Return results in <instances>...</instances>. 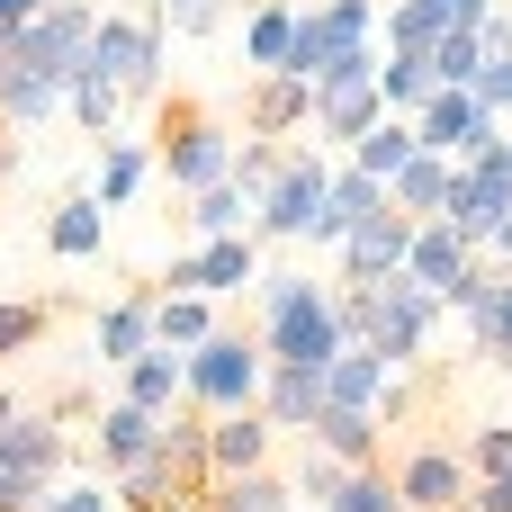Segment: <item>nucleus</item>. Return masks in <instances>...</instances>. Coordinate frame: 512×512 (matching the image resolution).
Wrapping results in <instances>:
<instances>
[{
	"mask_svg": "<svg viewBox=\"0 0 512 512\" xmlns=\"http://www.w3.org/2000/svg\"><path fill=\"white\" fill-rule=\"evenodd\" d=\"M378 117H387L378 108V81H324L315 90V144H360Z\"/></svg>",
	"mask_w": 512,
	"mask_h": 512,
	"instance_id": "a211bd4d",
	"label": "nucleus"
},
{
	"mask_svg": "<svg viewBox=\"0 0 512 512\" xmlns=\"http://www.w3.org/2000/svg\"><path fill=\"white\" fill-rule=\"evenodd\" d=\"M333 468H378V414H351V405H324L315 432H306Z\"/></svg>",
	"mask_w": 512,
	"mask_h": 512,
	"instance_id": "aec40b11",
	"label": "nucleus"
},
{
	"mask_svg": "<svg viewBox=\"0 0 512 512\" xmlns=\"http://www.w3.org/2000/svg\"><path fill=\"white\" fill-rule=\"evenodd\" d=\"M99 234H108V207H99V198H63V207H54V225H45V243H54L63 261H90V252H99Z\"/></svg>",
	"mask_w": 512,
	"mask_h": 512,
	"instance_id": "c756f323",
	"label": "nucleus"
},
{
	"mask_svg": "<svg viewBox=\"0 0 512 512\" xmlns=\"http://www.w3.org/2000/svg\"><path fill=\"white\" fill-rule=\"evenodd\" d=\"M324 512H405V504H396V477H387V468H351L342 495H333Z\"/></svg>",
	"mask_w": 512,
	"mask_h": 512,
	"instance_id": "4c0bfd02",
	"label": "nucleus"
},
{
	"mask_svg": "<svg viewBox=\"0 0 512 512\" xmlns=\"http://www.w3.org/2000/svg\"><path fill=\"white\" fill-rule=\"evenodd\" d=\"M477 54H486V63H512V18H504V9H486V27H477Z\"/></svg>",
	"mask_w": 512,
	"mask_h": 512,
	"instance_id": "37998d69",
	"label": "nucleus"
},
{
	"mask_svg": "<svg viewBox=\"0 0 512 512\" xmlns=\"http://www.w3.org/2000/svg\"><path fill=\"white\" fill-rule=\"evenodd\" d=\"M423 99H432V72H423V63H405V54L378 63V108H387V117H423Z\"/></svg>",
	"mask_w": 512,
	"mask_h": 512,
	"instance_id": "2f4dec72",
	"label": "nucleus"
},
{
	"mask_svg": "<svg viewBox=\"0 0 512 512\" xmlns=\"http://www.w3.org/2000/svg\"><path fill=\"white\" fill-rule=\"evenodd\" d=\"M198 512H297V495H288L279 468H261V477H216Z\"/></svg>",
	"mask_w": 512,
	"mask_h": 512,
	"instance_id": "bb28decb",
	"label": "nucleus"
},
{
	"mask_svg": "<svg viewBox=\"0 0 512 512\" xmlns=\"http://www.w3.org/2000/svg\"><path fill=\"white\" fill-rule=\"evenodd\" d=\"M180 378H189V360L153 342V351L126 369V405H135V414H153V423H171V405H180Z\"/></svg>",
	"mask_w": 512,
	"mask_h": 512,
	"instance_id": "5701e85b",
	"label": "nucleus"
},
{
	"mask_svg": "<svg viewBox=\"0 0 512 512\" xmlns=\"http://www.w3.org/2000/svg\"><path fill=\"white\" fill-rule=\"evenodd\" d=\"M189 216H198V234H207V243H225V234H252V207H243V189H234V180L198 189V207H189Z\"/></svg>",
	"mask_w": 512,
	"mask_h": 512,
	"instance_id": "473e14b6",
	"label": "nucleus"
},
{
	"mask_svg": "<svg viewBox=\"0 0 512 512\" xmlns=\"http://www.w3.org/2000/svg\"><path fill=\"white\" fill-rule=\"evenodd\" d=\"M315 126V90L297 81V72H261L252 90H243V144H279V135H306Z\"/></svg>",
	"mask_w": 512,
	"mask_h": 512,
	"instance_id": "f8f14e48",
	"label": "nucleus"
},
{
	"mask_svg": "<svg viewBox=\"0 0 512 512\" xmlns=\"http://www.w3.org/2000/svg\"><path fill=\"white\" fill-rule=\"evenodd\" d=\"M207 468L216 477H261L270 468V423L261 414H207Z\"/></svg>",
	"mask_w": 512,
	"mask_h": 512,
	"instance_id": "6ab92c4d",
	"label": "nucleus"
},
{
	"mask_svg": "<svg viewBox=\"0 0 512 512\" xmlns=\"http://www.w3.org/2000/svg\"><path fill=\"white\" fill-rule=\"evenodd\" d=\"M342 477H351V468H333V459H324V450H306V468H297V486H288V495H297V504H333V495H342Z\"/></svg>",
	"mask_w": 512,
	"mask_h": 512,
	"instance_id": "ea45409f",
	"label": "nucleus"
},
{
	"mask_svg": "<svg viewBox=\"0 0 512 512\" xmlns=\"http://www.w3.org/2000/svg\"><path fill=\"white\" fill-rule=\"evenodd\" d=\"M486 243H495V261H512V216L495 225V234H486Z\"/></svg>",
	"mask_w": 512,
	"mask_h": 512,
	"instance_id": "de8ad7c7",
	"label": "nucleus"
},
{
	"mask_svg": "<svg viewBox=\"0 0 512 512\" xmlns=\"http://www.w3.org/2000/svg\"><path fill=\"white\" fill-rule=\"evenodd\" d=\"M279 162H288V144H234V189H243V207H261L270 198V180H279Z\"/></svg>",
	"mask_w": 512,
	"mask_h": 512,
	"instance_id": "72a5a7b5",
	"label": "nucleus"
},
{
	"mask_svg": "<svg viewBox=\"0 0 512 512\" xmlns=\"http://www.w3.org/2000/svg\"><path fill=\"white\" fill-rule=\"evenodd\" d=\"M396 504H405V512H468V459L441 450V441L405 450V468H396Z\"/></svg>",
	"mask_w": 512,
	"mask_h": 512,
	"instance_id": "ddd939ff",
	"label": "nucleus"
},
{
	"mask_svg": "<svg viewBox=\"0 0 512 512\" xmlns=\"http://www.w3.org/2000/svg\"><path fill=\"white\" fill-rule=\"evenodd\" d=\"M468 342H477V360H495V369H512V270L477 297V315H468Z\"/></svg>",
	"mask_w": 512,
	"mask_h": 512,
	"instance_id": "c85d7f7f",
	"label": "nucleus"
},
{
	"mask_svg": "<svg viewBox=\"0 0 512 512\" xmlns=\"http://www.w3.org/2000/svg\"><path fill=\"white\" fill-rule=\"evenodd\" d=\"M486 9H495V0H396V9H387V45H396L405 63H423L441 36H477Z\"/></svg>",
	"mask_w": 512,
	"mask_h": 512,
	"instance_id": "9b49d317",
	"label": "nucleus"
},
{
	"mask_svg": "<svg viewBox=\"0 0 512 512\" xmlns=\"http://www.w3.org/2000/svg\"><path fill=\"white\" fill-rule=\"evenodd\" d=\"M0 135H9V126H0ZM0 162H9V144H0Z\"/></svg>",
	"mask_w": 512,
	"mask_h": 512,
	"instance_id": "8fccbe9b",
	"label": "nucleus"
},
{
	"mask_svg": "<svg viewBox=\"0 0 512 512\" xmlns=\"http://www.w3.org/2000/svg\"><path fill=\"white\" fill-rule=\"evenodd\" d=\"M45 9H90V0H45Z\"/></svg>",
	"mask_w": 512,
	"mask_h": 512,
	"instance_id": "09e8293b",
	"label": "nucleus"
},
{
	"mask_svg": "<svg viewBox=\"0 0 512 512\" xmlns=\"http://www.w3.org/2000/svg\"><path fill=\"white\" fill-rule=\"evenodd\" d=\"M63 99H72V117H81L90 135H108V126H117V99H126V90H117V81H99V72H72V90H63Z\"/></svg>",
	"mask_w": 512,
	"mask_h": 512,
	"instance_id": "c9c22d12",
	"label": "nucleus"
},
{
	"mask_svg": "<svg viewBox=\"0 0 512 512\" xmlns=\"http://www.w3.org/2000/svg\"><path fill=\"white\" fill-rule=\"evenodd\" d=\"M36 333H45V306H0V360H9V351H27Z\"/></svg>",
	"mask_w": 512,
	"mask_h": 512,
	"instance_id": "a19ab883",
	"label": "nucleus"
},
{
	"mask_svg": "<svg viewBox=\"0 0 512 512\" xmlns=\"http://www.w3.org/2000/svg\"><path fill=\"white\" fill-rule=\"evenodd\" d=\"M288 36H297V9H288V0H261L252 27H243V54H252L261 72H288Z\"/></svg>",
	"mask_w": 512,
	"mask_h": 512,
	"instance_id": "7c9ffc66",
	"label": "nucleus"
},
{
	"mask_svg": "<svg viewBox=\"0 0 512 512\" xmlns=\"http://www.w3.org/2000/svg\"><path fill=\"white\" fill-rule=\"evenodd\" d=\"M153 441H162V423H153V414H135V405H108V414H99V468H117V477H126V468H144V459H153Z\"/></svg>",
	"mask_w": 512,
	"mask_h": 512,
	"instance_id": "a878e982",
	"label": "nucleus"
},
{
	"mask_svg": "<svg viewBox=\"0 0 512 512\" xmlns=\"http://www.w3.org/2000/svg\"><path fill=\"white\" fill-rule=\"evenodd\" d=\"M477 63H486V54H477V36H441V45L423 54L432 90H468V81H477Z\"/></svg>",
	"mask_w": 512,
	"mask_h": 512,
	"instance_id": "f704fd0d",
	"label": "nucleus"
},
{
	"mask_svg": "<svg viewBox=\"0 0 512 512\" xmlns=\"http://www.w3.org/2000/svg\"><path fill=\"white\" fill-rule=\"evenodd\" d=\"M234 171V126L207 117L198 99H171L162 108V180L171 189H216Z\"/></svg>",
	"mask_w": 512,
	"mask_h": 512,
	"instance_id": "20e7f679",
	"label": "nucleus"
},
{
	"mask_svg": "<svg viewBox=\"0 0 512 512\" xmlns=\"http://www.w3.org/2000/svg\"><path fill=\"white\" fill-rule=\"evenodd\" d=\"M459 459H468V486H495V477H512V423H486V432H477Z\"/></svg>",
	"mask_w": 512,
	"mask_h": 512,
	"instance_id": "58836bf2",
	"label": "nucleus"
},
{
	"mask_svg": "<svg viewBox=\"0 0 512 512\" xmlns=\"http://www.w3.org/2000/svg\"><path fill=\"white\" fill-rule=\"evenodd\" d=\"M261 360L270 369H333L342 360L333 288H315L306 270H270L261 279Z\"/></svg>",
	"mask_w": 512,
	"mask_h": 512,
	"instance_id": "f257e3e1",
	"label": "nucleus"
},
{
	"mask_svg": "<svg viewBox=\"0 0 512 512\" xmlns=\"http://www.w3.org/2000/svg\"><path fill=\"white\" fill-rule=\"evenodd\" d=\"M207 333H216L207 297H162V288H153V342H162V351H180V360H189Z\"/></svg>",
	"mask_w": 512,
	"mask_h": 512,
	"instance_id": "cd10ccee",
	"label": "nucleus"
},
{
	"mask_svg": "<svg viewBox=\"0 0 512 512\" xmlns=\"http://www.w3.org/2000/svg\"><path fill=\"white\" fill-rule=\"evenodd\" d=\"M36 512H117V504H108L99 486H63V495H45Z\"/></svg>",
	"mask_w": 512,
	"mask_h": 512,
	"instance_id": "c03bdc74",
	"label": "nucleus"
},
{
	"mask_svg": "<svg viewBox=\"0 0 512 512\" xmlns=\"http://www.w3.org/2000/svg\"><path fill=\"white\" fill-rule=\"evenodd\" d=\"M270 432H315L324 414V369H261V405H252Z\"/></svg>",
	"mask_w": 512,
	"mask_h": 512,
	"instance_id": "f3484780",
	"label": "nucleus"
},
{
	"mask_svg": "<svg viewBox=\"0 0 512 512\" xmlns=\"http://www.w3.org/2000/svg\"><path fill=\"white\" fill-rule=\"evenodd\" d=\"M468 270H477V243H468L459 225H441V216H432V225H414V252H405V279H423L432 297H450V288H459Z\"/></svg>",
	"mask_w": 512,
	"mask_h": 512,
	"instance_id": "dca6fc26",
	"label": "nucleus"
},
{
	"mask_svg": "<svg viewBox=\"0 0 512 512\" xmlns=\"http://www.w3.org/2000/svg\"><path fill=\"white\" fill-rule=\"evenodd\" d=\"M324 189H333V162H324V144L306 153H288L279 162V180H270V198L252 207V243H306V225H315V207H324Z\"/></svg>",
	"mask_w": 512,
	"mask_h": 512,
	"instance_id": "423d86ee",
	"label": "nucleus"
},
{
	"mask_svg": "<svg viewBox=\"0 0 512 512\" xmlns=\"http://www.w3.org/2000/svg\"><path fill=\"white\" fill-rule=\"evenodd\" d=\"M369 27H378V9H369V0H315V9H297L288 72H297L306 90H324V81H378Z\"/></svg>",
	"mask_w": 512,
	"mask_h": 512,
	"instance_id": "f03ea898",
	"label": "nucleus"
},
{
	"mask_svg": "<svg viewBox=\"0 0 512 512\" xmlns=\"http://www.w3.org/2000/svg\"><path fill=\"white\" fill-rule=\"evenodd\" d=\"M144 171H153V162H144L135 144H108V153H99V207H126V198L144 189Z\"/></svg>",
	"mask_w": 512,
	"mask_h": 512,
	"instance_id": "e433bc0d",
	"label": "nucleus"
},
{
	"mask_svg": "<svg viewBox=\"0 0 512 512\" xmlns=\"http://www.w3.org/2000/svg\"><path fill=\"white\" fill-rule=\"evenodd\" d=\"M144 351H153V288H135V297H117V306L99 315V360L135 369Z\"/></svg>",
	"mask_w": 512,
	"mask_h": 512,
	"instance_id": "4be33fe9",
	"label": "nucleus"
},
{
	"mask_svg": "<svg viewBox=\"0 0 512 512\" xmlns=\"http://www.w3.org/2000/svg\"><path fill=\"white\" fill-rule=\"evenodd\" d=\"M162 18H171L180 36H216V0H162Z\"/></svg>",
	"mask_w": 512,
	"mask_h": 512,
	"instance_id": "79ce46f5",
	"label": "nucleus"
},
{
	"mask_svg": "<svg viewBox=\"0 0 512 512\" xmlns=\"http://www.w3.org/2000/svg\"><path fill=\"white\" fill-rule=\"evenodd\" d=\"M414 144L441 153V162H468V153H486V144H504V135H495V117H486L468 90H432L423 117H414Z\"/></svg>",
	"mask_w": 512,
	"mask_h": 512,
	"instance_id": "1a4fd4ad",
	"label": "nucleus"
},
{
	"mask_svg": "<svg viewBox=\"0 0 512 512\" xmlns=\"http://www.w3.org/2000/svg\"><path fill=\"white\" fill-rule=\"evenodd\" d=\"M468 512H512V477H495V486H468Z\"/></svg>",
	"mask_w": 512,
	"mask_h": 512,
	"instance_id": "a18cd8bd",
	"label": "nucleus"
},
{
	"mask_svg": "<svg viewBox=\"0 0 512 512\" xmlns=\"http://www.w3.org/2000/svg\"><path fill=\"white\" fill-rule=\"evenodd\" d=\"M387 378H396V369H387L378 351H342V360L324 369V405H351V414H378V405H387Z\"/></svg>",
	"mask_w": 512,
	"mask_h": 512,
	"instance_id": "b1692460",
	"label": "nucleus"
},
{
	"mask_svg": "<svg viewBox=\"0 0 512 512\" xmlns=\"http://www.w3.org/2000/svg\"><path fill=\"white\" fill-rule=\"evenodd\" d=\"M405 252H414V216H369L351 243H342V288H378V279H396L405 270Z\"/></svg>",
	"mask_w": 512,
	"mask_h": 512,
	"instance_id": "4468645a",
	"label": "nucleus"
},
{
	"mask_svg": "<svg viewBox=\"0 0 512 512\" xmlns=\"http://www.w3.org/2000/svg\"><path fill=\"white\" fill-rule=\"evenodd\" d=\"M414 153H423V144H414V117H378V126H369V135L351 144V171L387 189V180H396V171H405Z\"/></svg>",
	"mask_w": 512,
	"mask_h": 512,
	"instance_id": "393cba45",
	"label": "nucleus"
},
{
	"mask_svg": "<svg viewBox=\"0 0 512 512\" xmlns=\"http://www.w3.org/2000/svg\"><path fill=\"white\" fill-rule=\"evenodd\" d=\"M261 342L252 333H207L198 351H189V378H180V396L198 405V414H252L261 405Z\"/></svg>",
	"mask_w": 512,
	"mask_h": 512,
	"instance_id": "7ed1b4c3",
	"label": "nucleus"
},
{
	"mask_svg": "<svg viewBox=\"0 0 512 512\" xmlns=\"http://www.w3.org/2000/svg\"><path fill=\"white\" fill-rule=\"evenodd\" d=\"M36 9H45V0H0V36H18V27H27Z\"/></svg>",
	"mask_w": 512,
	"mask_h": 512,
	"instance_id": "49530a36",
	"label": "nucleus"
},
{
	"mask_svg": "<svg viewBox=\"0 0 512 512\" xmlns=\"http://www.w3.org/2000/svg\"><path fill=\"white\" fill-rule=\"evenodd\" d=\"M252 9H261V0H252Z\"/></svg>",
	"mask_w": 512,
	"mask_h": 512,
	"instance_id": "3c124183",
	"label": "nucleus"
},
{
	"mask_svg": "<svg viewBox=\"0 0 512 512\" xmlns=\"http://www.w3.org/2000/svg\"><path fill=\"white\" fill-rule=\"evenodd\" d=\"M504 216H512V135L486 144V153H468V162H450V207H441V225H459L468 243H486Z\"/></svg>",
	"mask_w": 512,
	"mask_h": 512,
	"instance_id": "0eeeda50",
	"label": "nucleus"
},
{
	"mask_svg": "<svg viewBox=\"0 0 512 512\" xmlns=\"http://www.w3.org/2000/svg\"><path fill=\"white\" fill-rule=\"evenodd\" d=\"M432 324H441V297L423 288V279H378L369 288V333H360V351H378L387 369H414L423 360V342H432Z\"/></svg>",
	"mask_w": 512,
	"mask_h": 512,
	"instance_id": "39448f33",
	"label": "nucleus"
},
{
	"mask_svg": "<svg viewBox=\"0 0 512 512\" xmlns=\"http://www.w3.org/2000/svg\"><path fill=\"white\" fill-rule=\"evenodd\" d=\"M369 216H387V189H378V180H360V171L342 162V171H333V189H324V207H315V225H306V243H333V252H342Z\"/></svg>",
	"mask_w": 512,
	"mask_h": 512,
	"instance_id": "2eb2a0df",
	"label": "nucleus"
},
{
	"mask_svg": "<svg viewBox=\"0 0 512 512\" xmlns=\"http://www.w3.org/2000/svg\"><path fill=\"white\" fill-rule=\"evenodd\" d=\"M252 279H261L252 234H225V243H207V252H180V261L162 270V297H225V288H252Z\"/></svg>",
	"mask_w": 512,
	"mask_h": 512,
	"instance_id": "9d476101",
	"label": "nucleus"
},
{
	"mask_svg": "<svg viewBox=\"0 0 512 512\" xmlns=\"http://www.w3.org/2000/svg\"><path fill=\"white\" fill-rule=\"evenodd\" d=\"M81 72L117 81L126 99H153V81H162V9H153V18H99Z\"/></svg>",
	"mask_w": 512,
	"mask_h": 512,
	"instance_id": "6e6552de",
	"label": "nucleus"
},
{
	"mask_svg": "<svg viewBox=\"0 0 512 512\" xmlns=\"http://www.w3.org/2000/svg\"><path fill=\"white\" fill-rule=\"evenodd\" d=\"M387 207H396V216H414V225H432V216L450 207V162H441V153H414V162L387 180Z\"/></svg>",
	"mask_w": 512,
	"mask_h": 512,
	"instance_id": "412c9836",
	"label": "nucleus"
}]
</instances>
